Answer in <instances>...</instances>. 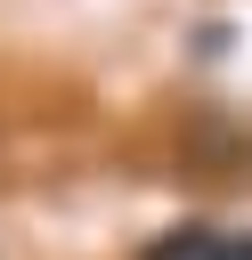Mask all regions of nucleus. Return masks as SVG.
<instances>
[{
	"mask_svg": "<svg viewBox=\"0 0 252 260\" xmlns=\"http://www.w3.org/2000/svg\"><path fill=\"white\" fill-rule=\"evenodd\" d=\"M138 260H252V228H211V219H187V228H163Z\"/></svg>",
	"mask_w": 252,
	"mask_h": 260,
	"instance_id": "nucleus-1",
	"label": "nucleus"
}]
</instances>
